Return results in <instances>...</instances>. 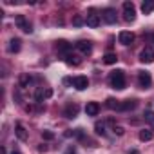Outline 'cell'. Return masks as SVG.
Instances as JSON below:
<instances>
[{
    "label": "cell",
    "mask_w": 154,
    "mask_h": 154,
    "mask_svg": "<svg viewBox=\"0 0 154 154\" xmlns=\"http://www.w3.org/2000/svg\"><path fill=\"white\" fill-rule=\"evenodd\" d=\"M109 82H111V85H112L116 91H123V89H125V72H123L122 69L112 71L111 76H109Z\"/></svg>",
    "instance_id": "6da1fadb"
},
{
    "label": "cell",
    "mask_w": 154,
    "mask_h": 154,
    "mask_svg": "<svg viewBox=\"0 0 154 154\" xmlns=\"http://www.w3.org/2000/svg\"><path fill=\"white\" fill-rule=\"evenodd\" d=\"M123 18H125V22L136 20V8L132 2H123Z\"/></svg>",
    "instance_id": "7a4b0ae2"
},
{
    "label": "cell",
    "mask_w": 154,
    "mask_h": 154,
    "mask_svg": "<svg viewBox=\"0 0 154 154\" xmlns=\"http://www.w3.org/2000/svg\"><path fill=\"white\" fill-rule=\"evenodd\" d=\"M150 84H152L150 74H149L147 71H140V72H138V85H140L141 89H149Z\"/></svg>",
    "instance_id": "3957f363"
},
{
    "label": "cell",
    "mask_w": 154,
    "mask_h": 154,
    "mask_svg": "<svg viewBox=\"0 0 154 154\" xmlns=\"http://www.w3.org/2000/svg\"><path fill=\"white\" fill-rule=\"evenodd\" d=\"M15 24H17V27H18V29H22L24 33H31V31H33V26L27 22V18H26L24 15H17Z\"/></svg>",
    "instance_id": "277c9868"
},
{
    "label": "cell",
    "mask_w": 154,
    "mask_h": 154,
    "mask_svg": "<svg viewBox=\"0 0 154 154\" xmlns=\"http://www.w3.org/2000/svg\"><path fill=\"white\" fill-rule=\"evenodd\" d=\"M140 62L141 63H152L154 62V49L150 45H147L141 53H140Z\"/></svg>",
    "instance_id": "5b68a950"
},
{
    "label": "cell",
    "mask_w": 154,
    "mask_h": 154,
    "mask_svg": "<svg viewBox=\"0 0 154 154\" xmlns=\"http://www.w3.org/2000/svg\"><path fill=\"white\" fill-rule=\"evenodd\" d=\"M72 85L78 89V91H85V89L89 87L87 76H76V78H72Z\"/></svg>",
    "instance_id": "8992f818"
},
{
    "label": "cell",
    "mask_w": 154,
    "mask_h": 154,
    "mask_svg": "<svg viewBox=\"0 0 154 154\" xmlns=\"http://www.w3.org/2000/svg\"><path fill=\"white\" fill-rule=\"evenodd\" d=\"M76 49H78L82 54H85V56H87V54H91V53H93V44H91L89 40H80L78 44H76Z\"/></svg>",
    "instance_id": "52a82bcc"
},
{
    "label": "cell",
    "mask_w": 154,
    "mask_h": 154,
    "mask_svg": "<svg viewBox=\"0 0 154 154\" xmlns=\"http://www.w3.org/2000/svg\"><path fill=\"white\" fill-rule=\"evenodd\" d=\"M78 111H80V107L76 105V103H69V105L63 109V116L69 118V120H72V118L78 116Z\"/></svg>",
    "instance_id": "ba28073f"
},
{
    "label": "cell",
    "mask_w": 154,
    "mask_h": 154,
    "mask_svg": "<svg viewBox=\"0 0 154 154\" xmlns=\"http://www.w3.org/2000/svg\"><path fill=\"white\" fill-rule=\"evenodd\" d=\"M54 47H56V51L62 53L63 56H67V54L71 53V49H72V45H71L69 42H65V40H58V42L54 44Z\"/></svg>",
    "instance_id": "9c48e42d"
},
{
    "label": "cell",
    "mask_w": 154,
    "mask_h": 154,
    "mask_svg": "<svg viewBox=\"0 0 154 154\" xmlns=\"http://www.w3.org/2000/svg\"><path fill=\"white\" fill-rule=\"evenodd\" d=\"M118 40H120L122 45H131V44L134 42V35H132L131 31H122V33L118 35Z\"/></svg>",
    "instance_id": "30bf717a"
},
{
    "label": "cell",
    "mask_w": 154,
    "mask_h": 154,
    "mask_svg": "<svg viewBox=\"0 0 154 154\" xmlns=\"http://www.w3.org/2000/svg\"><path fill=\"white\" fill-rule=\"evenodd\" d=\"M51 94H53V91L51 89H36V93H35V100H36V103H42L45 98H51Z\"/></svg>",
    "instance_id": "8fae6325"
},
{
    "label": "cell",
    "mask_w": 154,
    "mask_h": 154,
    "mask_svg": "<svg viewBox=\"0 0 154 154\" xmlns=\"http://www.w3.org/2000/svg\"><path fill=\"white\" fill-rule=\"evenodd\" d=\"M102 17H103V20H105L107 24H116V11H114V9H111V8L103 9Z\"/></svg>",
    "instance_id": "7c38bea8"
},
{
    "label": "cell",
    "mask_w": 154,
    "mask_h": 154,
    "mask_svg": "<svg viewBox=\"0 0 154 154\" xmlns=\"http://www.w3.org/2000/svg\"><path fill=\"white\" fill-rule=\"evenodd\" d=\"M85 24H87L89 27H98V26H100V15H96L94 11H91V13L87 15V18H85Z\"/></svg>",
    "instance_id": "4fadbf2b"
},
{
    "label": "cell",
    "mask_w": 154,
    "mask_h": 154,
    "mask_svg": "<svg viewBox=\"0 0 154 154\" xmlns=\"http://www.w3.org/2000/svg\"><path fill=\"white\" fill-rule=\"evenodd\" d=\"M85 112H87V116H98V112H100V105H98L96 102H89L87 107H85Z\"/></svg>",
    "instance_id": "5bb4252c"
},
{
    "label": "cell",
    "mask_w": 154,
    "mask_h": 154,
    "mask_svg": "<svg viewBox=\"0 0 154 154\" xmlns=\"http://www.w3.org/2000/svg\"><path fill=\"white\" fill-rule=\"evenodd\" d=\"M15 134H17V138H18L20 141H26V140H27V131H26V127H24L22 123H17Z\"/></svg>",
    "instance_id": "9a60e30c"
},
{
    "label": "cell",
    "mask_w": 154,
    "mask_h": 154,
    "mask_svg": "<svg viewBox=\"0 0 154 154\" xmlns=\"http://www.w3.org/2000/svg\"><path fill=\"white\" fill-rule=\"evenodd\" d=\"M8 49H9V53H18V51L22 49V40H20V38H11Z\"/></svg>",
    "instance_id": "2e32d148"
},
{
    "label": "cell",
    "mask_w": 154,
    "mask_h": 154,
    "mask_svg": "<svg viewBox=\"0 0 154 154\" xmlns=\"http://www.w3.org/2000/svg\"><path fill=\"white\" fill-rule=\"evenodd\" d=\"M136 105H138L136 100H125L120 103V111H132V109H136Z\"/></svg>",
    "instance_id": "e0dca14e"
},
{
    "label": "cell",
    "mask_w": 154,
    "mask_h": 154,
    "mask_svg": "<svg viewBox=\"0 0 154 154\" xmlns=\"http://www.w3.org/2000/svg\"><path fill=\"white\" fill-rule=\"evenodd\" d=\"M31 82H33V78H31L29 74H22L20 80H18V85H20V89H26V87L31 85Z\"/></svg>",
    "instance_id": "ac0fdd59"
},
{
    "label": "cell",
    "mask_w": 154,
    "mask_h": 154,
    "mask_svg": "<svg viewBox=\"0 0 154 154\" xmlns=\"http://www.w3.org/2000/svg\"><path fill=\"white\" fill-rule=\"evenodd\" d=\"M141 11H143L145 15L152 13V11H154V0H145V2L141 4Z\"/></svg>",
    "instance_id": "d6986e66"
},
{
    "label": "cell",
    "mask_w": 154,
    "mask_h": 154,
    "mask_svg": "<svg viewBox=\"0 0 154 154\" xmlns=\"http://www.w3.org/2000/svg\"><path fill=\"white\" fill-rule=\"evenodd\" d=\"M116 60H118V56H116L114 53H107V54L103 56V63H107V65H112V63H116Z\"/></svg>",
    "instance_id": "ffe728a7"
},
{
    "label": "cell",
    "mask_w": 154,
    "mask_h": 154,
    "mask_svg": "<svg viewBox=\"0 0 154 154\" xmlns=\"http://www.w3.org/2000/svg\"><path fill=\"white\" fill-rule=\"evenodd\" d=\"M143 120H145L149 125H152V127H154V111H150V109H149V111H145V112H143Z\"/></svg>",
    "instance_id": "44dd1931"
},
{
    "label": "cell",
    "mask_w": 154,
    "mask_h": 154,
    "mask_svg": "<svg viewBox=\"0 0 154 154\" xmlns=\"http://www.w3.org/2000/svg\"><path fill=\"white\" fill-rule=\"evenodd\" d=\"M109 109H112V111H120V102L118 100H114V98H107V103H105Z\"/></svg>",
    "instance_id": "7402d4cb"
},
{
    "label": "cell",
    "mask_w": 154,
    "mask_h": 154,
    "mask_svg": "<svg viewBox=\"0 0 154 154\" xmlns=\"http://www.w3.org/2000/svg\"><path fill=\"white\" fill-rule=\"evenodd\" d=\"M140 140H141V141H149V140H152V131H149V129L140 131Z\"/></svg>",
    "instance_id": "603a6c76"
},
{
    "label": "cell",
    "mask_w": 154,
    "mask_h": 154,
    "mask_svg": "<svg viewBox=\"0 0 154 154\" xmlns=\"http://www.w3.org/2000/svg\"><path fill=\"white\" fill-rule=\"evenodd\" d=\"M94 129H96V134H100V136H105V123H103V122H96Z\"/></svg>",
    "instance_id": "cb8c5ba5"
},
{
    "label": "cell",
    "mask_w": 154,
    "mask_h": 154,
    "mask_svg": "<svg viewBox=\"0 0 154 154\" xmlns=\"http://www.w3.org/2000/svg\"><path fill=\"white\" fill-rule=\"evenodd\" d=\"M65 62H67L69 65H80V60L76 58L74 54H67V56H65Z\"/></svg>",
    "instance_id": "d4e9b609"
},
{
    "label": "cell",
    "mask_w": 154,
    "mask_h": 154,
    "mask_svg": "<svg viewBox=\"0 0 154 154\" xmlns=\"http://www.w3.org/2000/svg\"><path fill=\"white\" fill-rule=\"evenodd\" d=\"M85 24V20L82 18V15H76L74 18H72V26H76V27H80V26H84Z\"/></svg>",
    "instance_id": "484cf974"
},
{
    "label": "cell",
    "mask_w": 154,
    "mask_h": 154,
    "mask_svg": "<svg viewBox=\"0 0 154 154\" xmlns=\"http://www.w3.org/2000/svg\"><path fill=\"white\" fill-rule=\"evenodd\" d=\"M42 138H44V140H54V132H51V131H42Z\"/></svg>",
    "instance_id": "4316f807"
},
{
    "label": "cell",
    "mask_w": 154,
    "mask_h": 154,
    "mask_svg": "<svg viewBox=\"0 0 154 154\" xmlns=\"http://www.w3.org/2000/svg\"><path fill=\"white\" fill-rule=\"evenodd\" d=\"M112 131H114V134H118V136H123V134H125V129H123V127H120V125H114V127H112Z\"/></svg>",
    "instance_id": "83f0119b"
},
{
    "label": "cell",
    "mask_w": 154,
    "mask_h": 154,
    "mask_svg": "<svg viewBox=\"0 0 154 154\" xmlns=\"http://www.w3.org/2000/svg\"><path fill=\"white\" fill-rule=\"evenodd\" d=\"M63 154H76V149H74L72 145H69V147L65 149V152H63Z\"/></svg>",
    "instance_id": "f1b7e54d"
},
{
    "label": "cell",
    "mask_w": 154,
    "mask_h": 154,
    "mask_svg": "<svg viewBox=\"0 0 154 154\" xmlns=\"http://www.w3.org/2000/svg\"><path fill=\"white\" fill-rule=\"evenodd\" d=\"M38 152H47V145L40 143V145H38Z\"/></svg>",
    "instance_id": "f546056e"
},
{
    "label": "cell",
    "mask_w": 154,
    "mask_h": 154,
    "mask_svg": "<svg viewBox=\"0 0 154 154\" xmlns=\"http://www.w3.org/2000/svg\"><path fill=\"white\" fill-rule=\"evenodd\" d=\"M129 154H140L138 150H129Z\"/></svg>",
    "instance_id": "4dcf8cb0"
},
{
    "label": "cell",
    "mask_w": 154,
    "mask_h": 154,
    "mask_svg": "<svg viewBox=\"0 0 154 154\" xmlns=\"http://www.w3.org/2000/svg\"><path fill=\"white\" fill-rule=\"evenodd\" d=\"M11 154H20V152H18V150H13V152H11Z\"/></svg>",
    "instance_id": "1f68e13d"
},
{
    "label": "cell",
    "mask_w": 154,
    "mask_h": 154,
    "mask_svg": "<svg viewBox=\"0 0 154 154\" xmlns=\"http://www.w3.org/2000/svg\"><path fill=\"white\" fill-rule=\"evenodd\" d=\"M152 42H154V35H152Z\"/></svg>",
    "instance_id": "d6a6232c"
}]
</instances>
